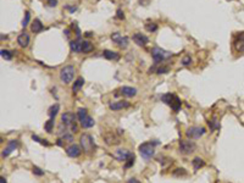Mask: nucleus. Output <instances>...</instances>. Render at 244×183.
<instances>
[{"instance_id": "f257e3e1", "label": "nucleus", "mask_w": 244, "mask_h": 183, "mask_svg": "<svg viewBox=\"0 0 244 183\" xmlns=\"http://www.w3.org/2000/svg\"><path fill=\"white\" fill-rule=\"evenodd\" d=\"M79 145H81L82 150H83L86 154H88V155L93 154L94 150H95V148H97L94 139H93V137H92L89 133H83V134H81V137H79Z\"/></svg>"}, {"instance_id": "f03ea898", "label": "nucleus", "mask_w": 244, "mask_h": 183, "mask_svg": "<svg viewBox=\"0 0 244 183\" xmlns=\"http://www.w3.org/2000/svg\"><path fill=\"white\" fill-rule=\"evenodd\" d=\"M154 144L153 143H142L141 145H139V154H141V156L144 159V160L149 161L154 155H155V149H154Z\"/></svg>"}, {"instance_id": "7ed1b4c3", "label": "nucleus", "mask_w": 244, "mask_h": 183, "mask_svg": "<svg viewBox=\"0 0 244 183\" xmlns=\"http://www.w3.org/2000/svg\"><path fill=\"white\" fill-rule=\"evenodd\" d=\"M151 56H153V60H154L155 64H160L164 60H167V59H170L172 56V53L166 51V50L159 48V46H154L151 49Z\"/></svg>"}, {"instance_id": "20e7f679", "label": "nucleus", "mask_w": 244, "mask_h": 183, "mask_svg": "<svg viewBox=\"0 0 244 183\" xmlns=\"http://www.w3.org/2000/svg\"><path fill=\"white\" fill-rule=\"evenodd\" d=\"M76 75V69L72 66V65H67L65 67H62L60 71V80L62 83L68 84L73 81V77Z\"/></svg>"}, {"instance_id": "39448f33", "label": "nucleus", "mask_w": 244, "mask_h": 183, "mask_svg": "<svg viewBox=\"0 0 244 183\" xmlns=\"http://www.w3.org/2000/svg\"><path fill=\"white\" fill-rule=\"evenodd\" d=\"M178 149H179V153L183 154V155H190L195 151L197 149V144L189 139H183V140H179V145H178Z\"/></svg>"}, {"instance_id": "423d86ee", "label": "nucleus", "mask_w": 244, "mask_h": 183, "mask_svg": "<svg viewBox=\"0 0 244 183\" xmlns=\"http://www.w3.org/2000/svg\"><path fill=\"white\" fill-rule=\"evenodd\" d=\"M111 40L115 42V43L120 46V48H122V49H126V48L128 46V44H130L128 37L121 35V33H119V32H115V33L111 34Z\"/></svg>"}, {"instance_id": "0eeeda50", "label": "nucleus", "mask_w": 244, "mask_h": 183, "mask_svg": "<svg viewBox=\"0 0 244 183\" xmlns=\"http://www.w3.org/2000/svg\"><path fill=\"white\" fill-rule=\"evenodd\" d=\"M206 132V129L204 127H198V126H193V127H189L186 132V136L190 139H198L201 136H204Z\"/></svg>"}, {"instance_id": "6e6552de", "label": "nucleus", "mask_w": 244, "mask_h": 183, "mask_svg": "<svg viewBox=\"0 0 244 183\" xmlns=\"http://www.w3.org/2000/svg\"><path fill=\"white\" fill-rule=\"evenodd\" d=\"M76 117H77V115H75L73 112H70V111L64 112L61 115V123L70 129V127H72L76 123Z\"/></svg>"}, {"instance_id": "1a4fd4ad", "label": "nucleus", "mask_w": 244, "mask_h": 183, "mask_svg": "<svg viewBox=\"0 0 244 183\" xmlns=\"http://www.w3.org/2000/svg\"><path fill=\"white\" fill-rule=\"evenodd\" d=\"M17 148H19V140H17V139H11V140H9L8 145L3 149V151H1V156H3V158H8L12 151L16 150Z\"/></svg>"}, {"instance_id": "9d476101", "label": "nucleus", "mask_w": 244, "mask_h": 183, "mask_svg": "<svg viewBox=\"0 0 244 183\" xmlns=\"http://www.w3.org/2000/svg\"><path fill=\"white\" fill-rule=\"evenodd\" d=\"M65 151H66V155L68 158L75 159V158H78L82 154V148H81V145H77V144H71V145L67 147Z\"/></svg>"}, {"instance_id": "9b49d317", "label": "nucleus", "mask_w": 244, "mask_h": 183, "mask_svg": "<svg viewBox=\"0 0 244 183\" xmlns=\"http://www.w3.org/2000/svg\"><path fill=\"white\" fill-rule=\"evenodd\" d=\"M233 46L238 53H244V32H241L233 40Z\"/></svg>"}, {"instance_id": "f8f14e48", "label": "nucleus", "mask_w": 244, "mask_h": 183, "mask_svg": "<svg viewBox=\"0 0 244 183\" xmlns=\"http://www.w3.org/2000/svg\"><path fill=\"white\" fill-rule=\"evenodd\" d=\"M133 153H131L127 149H117L115 153V158L117 161H127V159L132 155Z\"/></svg>"}, {"instance_id": "ddd939ff", "label": "nucleus", "mask_w": 244, "mask_h": 183, "mask_svg": "<svg viewBox=\"0 0 244 183\" xmlns=\"http://www.w3.org/2000/svg\"><path fill=\"white\" fill-rule=\"evenodd\" d=\"M132 39H133L134 43L139 46H145L148 44V42H149L148 37L144 34H142V33H134V34L132 35Z\"/></svg>"}, {"instance_id": "4468645a", "label": "nucleus", "mask_w": 244, "mask_h": 183, "mask_svg": "<svg viewBox=\"0 0 244 183\" xmlns=\"http://www.w3.org/2000/svg\"><path fill=\"white\" fill-rule=\"evenodd\" d=\"M131 104L128 102H125V100H120V102H114V103H110L109 107H110L112 111H119V110H123V109H127L130 107Z\"/></svg>"}, {"instance_id": "2eb2a0df", "label": "nucleus", "mask_w": 244, "mask_h": 183, "mask_svg": "<svg viewBox=\"0 0 244 183\" xmlns=\"http://www.w3.org/2000/svg\"><path fill=\"white\" fill-rule=\"evenodd\" d=\"M82 44H83V39L79 37L75 40L70 42V49L72 53H82Z\"/></svg>"}, {"instance_id": "dca6fc26", "label": "nucleus", "mask_w": 244, "mask_h": 183, "mask_svg": "<svg viewBox=\"0 0 244 183\" xmlns=\"http://www.w3.org/2000/svg\"><path fill=\"white\" fill-rule=\"evenodd\" d=\"M137 92L138 91L134 87H128V86H123L120 89V93L126 98H133V97L137 95Z\"/></svg>"}, {"instance_id": "f3484780", "label": "nucleus", "mask_w": 244, "mask_h": 183, "mask_svg": "<svg viewBox=\"0 0 244 183\" xmlns=\"http://www.w3.org/2000/svg\"><path fill=\"white\" fill-rule=\"evenodd\" d=\"M17 43L21 48H26L29 44V35L27 33H21V34L17 37Z\"/></svg>"}, {"instance_id": "a211bd4d", "label": "nucleus", "mask_w": 244, "mask_h": 183, "mask_svg": "<svg viewBox=\"0 0 244 183\" xmlns=\"http://www.w3.org/2000/svg\"><path fill=\"white\" fill-rule=\"evenodd\" d=\"M79 123H81V126L83 127V128H92V127L95 125V121H94L93 117H90L88 115V116H86L83 120H81Z\"/></svg>"}, {"instance_id": "6ab92c4d", "label": "nucleus", "mask_w": 244, "mask_h": 183, "mask_svg": "<svg viewBox=\"0 0 244 183\" xmlns=\"http://www.w3.org/2000/svg\"><path fill=\"white\" fill-rule=\"evenodd\" d=\"M31 29H32V32H34V33H39V32H42L44 29V26H43V23L40 22L39 18H35L33 22H32V24H31Z\"/></svg>"}, {"instance_id": "aec40b11", "label": "nucleus", "mask_w": 244, "mask_h": 183, "mask_svg": "<svg viewBox=\"0 0 244 183\" xmlns=\"http://www.w3.org/2000/svg\"><path fill=\"white\" fill-rule=\"evenodd\" d=\"M104 139H105V143H106L108 145H114V144H119V143H120L119 138L116 137L115 134H112V133L105 134V136H104Z\"/></svg>"}, {"instance_id": "412c9836", "label": "nucleus", "mask_w": 244, "mask_h": 183, "mask_svg": "<svg viewBox=\"0 0 244 183\" xmlns=\"http://www.w3.org/2000/svg\"><path fill=\"white\" fill-rule=\"evenodd\" d=\"M59 111H60V105H59V104H54V105H51V106L49 107L48 115H49L50 118H54V120H55V116L57 115Z\"/></svg>"}, {"instance_id": "4be33fe9", "label": "nucleus", "mask_w": 244, "mask_h": 183, "mask_svg": "<svg viewBox=\"0 0 244 183\" xmlns=\"http://www.w3.org/2000/svg\"><path fill=\"white\" fill-rule=\"evenodd\" d=\"M84 84V78L83 77H78L77 80L73 82V86H72V92L73 93H77Z\"/></svg>"}, {"instance_id": "5701e85b", "label": "nucleus", "mask_w": 244, "mask_h": 183, "mask_svg": "<svg viewBox=\"0 0 244 183\" xmlns=\"http://www.w3.org/2000/svg\"><path fill=\"white\" fill-rule=\"evenodd\" d=\"M93 49H94L93 44H92L89 40L83 39V44H82V54H89Z\"/></svg>"}, {"instance_id": "b1692460", "label": "nucleus", "mask_w": 244, "mask_h": 183, "mask_svg": "<svg viewBox=\"0 0 244 183\" xmlns=\"http://www.w3.org/2000/svg\"><path fill=\"white\" fill-rule=\"evenodd\" d=\"M103 55H104L105 59H108V60H119L120 59V55L117 53L111 51V50H104L103 51Z\"/></svg>"}, {"instance_id": "393cba45", "label": "nucleus", "mask_w": 244, "mask_h": 183, "mask_svg": "<svg viewBox=\"0 0 244 183\" xmlns=\"http://www.w3.org/2000/svg\"><path fill=\"white\" fill-rule=\"evenodd\" d=\"M192 165H193V169L194 170H200V167H203L204 165H205V162L204 160L199 158V156H197V158H194L193 160H192Z\"/></svg>"}, {"instance_id": "a878e982", "label": "nucleus", "mask_w": 244, "mask_h": 183, "mask_svg": "<svg viewBox=\"0 0 244 183\" xmlns=\"http://www.w3.org/2000/svg\"><path fill=\"white\" fill-rule=\"evenodd\" d=\"M175 97H176V95L172 94V93H166V94H164V95L161 97V100L166 104V105H171L172 102H173V99H175Z\"/></svg>"}, {"instance_id": "bb28decb", "label": "nucleus", "mask_w": 244, "mask_h": 183, "mask_svg": "<svg viewBox=\"0 0 244 183\" xmlns=\"http://www.w3.org/2000/svg\"><path fill=\"white\" fill-rule=\"evenodd\" d=\"M171 106V109L175 111V112H178L179 110H181V106H182V102L179 100V98L178 97H175V99H173V102L172 104L170 105Z\"/></svg>"}, {"instance_id": "cd10ccee", "label": "nucleus", "mask_w": 244, "mask_h": 183, "mask_svg": "<svg viewBox=\"0 0 244 183\" xmlns=\"http://www.w3.org/2000/svg\"><path fill=\"white\" fill-rule=\"evenodd\" d=\"M54 118H49L46 122L44 123V129L48 132V133H51L53 132V129H54Z\"/></svg>"}, {"instance_id": "c85d7f7f", "label": "nucleus", "mask_w": 244, "mask_h": 183, "mask_svg": "<svg viewBox=\"0 0 244 183\" xmlns=\"http://www.w3.org/2000/svg\"><path fill=\"white\" fill-rule=\"evenodd\" d=\"M209 127H210L211 131H215V129L220 128V123H219V121H217L216 117H212L211 120H209Z\"/></svg>"}, {"instance_id": "c756f323", "label": "nucleus", "mask_w": 244, "mask_h": 183, "mask_svg": "<svg viewBox=\"0 0 244 183\" xmlns=\"http://www.w3.org/2000/svg\"><path fill=\"white\" fill-rule=\"evenodd\" d=\"M86 116H88V111H87V109H84V107H79V109L77 110V118H78V121L83 120Z\"/></svg>"}, {"instance_id": "7c9ffc66", "label": "nucleus", "mask_w": 244, "mask_h": 183, "mask_svg": "<svg viewBox=\"0 0 244 183\" xmlns=\"http://www.w3.org/2000/svg\"><path fill=\"white\" fill-rule=\"evenodd\" d=\"M0 55H1L3 59H5V60H11L12 59V53L9 51V50H6V49H1Z\"/></svg>"}, {"instance_id": "2f4dec72", "label": "nucleus", "mask_w": 244, "mask_h": 183, "mask_svg": "<svg viewBox=\"0 0 244 183\" xmlns=\"http://www.w3.org/2000/svg\"><path fill=\"white\" fill-rule=\"evenodd\" d=\"M29 21H31V12L26 11L24 12V17H23V20H22V27L23 28H26V27L28 26Z\"/></svg>"}, {"instance_id": "473e14b6", "label": "nucleus", "mask_w": 244, "mask_h": 183, "mask_svg": "<svg viewBox=\"0 0 244 183\" xmlns=\"http://www.w3.org/2000/svg\"><path fill=\"white\" fill-rule=\"evenodd\" d=\"M134 160H135V156H134V154H132L127 161H126V164H125V169H130V167H132L134 165Z\"/></svg>"}, {"instance_id": "72a5a7b5", "label": "nucleus", "mask_w": 244, "mask_h": 183, "mask_svg": "<svg viewBox=\"0 0 244 183\" xmlns=\"http://www.w3.org/2000/svg\"><path fill=\"white\" fill-rule=\"evenodd\" d=\"M181 64H182V66H189L192 64V57L189 56V55H186V56L181 60Z\"/></svg>"}, {"instance_id": "f704fd0d", "label": "nucleus", "mask_w": 244, "mask_h": 183, "mask_svg": "<svg viewBox=\"0 0 244 183\" xmlns=\"http://www.w3.org/2000/svg\"><path fill=\"white\" fill-rule=\"evenodd\" d=\"M145 29H146L148 32H155V31H157V24H156V23L145 24Z\"/></svg>"}, {"instance_id": "c9c22d12", "label": "nucleus", "mask_w": 244, "mask_h": 183, "mask_svg": "<svg viewBox=\"0 0 244 183\" xmlns=\"http://www.w3.org/2000/svg\"><path fill=\"white\" fill-rule=\"evenodd\" d=\"M32 139H33V140H35V142H38V143H40V144H43V145H45V147H49V145H50V144H49V143H48L45 139H40V138L38 137V136H35V134H33V136H32Z\"/></svg>"}, {"instance_id": "e433bc0d", "label": "nucleus", "mask_w": 244, "mask_h": 183, "mask_svg": "<svg viewBox=\"0 0 244 183\" xmlns=\"http://www.w3.org/2000/svg\"><path fill=\"white\" fill-rule=\"evenodd\" d=\"M32 172H33L35 176H44V171L42 169H39L38 166H33L32 169Z\"/></svg>"}, {"instance_id": "4c0bfd02", "label": "nucleus", "mask_w": 244, "mask_h": 183, "mask_svg": "<svg viewBox=\"0 0 244 183\" xmlns=\"http://www.w3.org/2000/svg\"><path fill=\"white\" fill-rule=\"evenodd\" d=\"M187 171L184 169H176V171H173V176H186Z\"/></svg>"}, {"instance_id": "58836bf2", "label": "nucleus", "mask_w": 244, "mask_h": 183, "mask_svg": "<svg viewBox=\"0 0 244 183\" xmlns=\"http://www.w3.org/2000/svg\"><path fill=\"white\" fill-rule=\"evenodd\" d=\"M168 67L167 66H161V67H159V69L156 70V72L159 73V75H165V73H167L168 72Z\"/></svg>"}, {"instance_id": "ea45409f", "label": "nucleus", "mask_w": 244, "mask_h": 183, "mask_svg": "<svg viewBox=\"0 0 244 183\" xmlns=\"http://www.w3.org/2000/svg\"><path fill=\"white\" fill-rule=\"evenodd\" d=\"M116 13H117V15H116L117 18H120V20H123V18H125V15H123V11H122L121 9H119V10L116 11Z\"/></svg>"}, {"instance_id": "a19ab883", "label": "nucleus", "mask_w": 244, "mask_h": 183, "mask_svg": "<svg viewBox=\"0 0 244 183\" xmlns=\"http://www.w3.org/2000/svg\"><path fill=\"white\" fill-rule=\"evenodd\" d=\"M48 3H49V6H51V8L57 5V0H48Z\"/></svg>"}, {"instance_id": "79ce46f5", "label": "nucleus", "mask_w": 244, "mask_h": 183, "mask_svg": "<svg viewBox=\"0 0 244 183\" xmlns=\"http://www.w3.org/2000/svg\"><path fill=\"white\" fill-rule=\"evenodd\" d=\"M127 183H142V182H139L137 178H130V180L127 181Z\"/></svg>"}, {"instance_id": "37998d69", "label": "nucleus", "mask_w": 244, "mask_h": 183, "mask_svg": "<svg viewBox=\"0 0 244 183\" xmlns=\"http://www.w3.org/2000/svg\"><path fill=\"white\" fill-rule=\"evenodd\" d=\"M66 9H68L71 12H73V11H76V10H77V8H76V6H73V8H72V6H66Z\"/></svg>"}, {"instance_id": "c03bdc74", "label": "nucleus", "mask_w": 244, "mask_h": 183, "mask_svg": "<svg viewBox=\"0 0 244 183\" xmlns=\"http://www.w3.org/2000/svg\"><path fill=\"white\" fill-rule=\"evenodd\" d=\"M0 183H8L6 182V178H5L4 176H1V177H0Z\"/></svg>"}, {"instance_id": "a18cd8bd", "label": "nucleus", "mask_w": 244, "mask_h": 183, "mask_svg": "<svg viewBox=\"0 0 244 183\" xmlns=\"http://www.w3.org/2000/svg\"><path fill=\"white\" fill-rule=\"evenodd\" d=\"M86 35H87V37H90V35H92V33H90V32H87V33H86Z\"/></svg>"}]
</instances>
